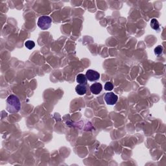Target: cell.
<instances>
[{"instance_id":"6da1fadb","label":"cell","mask_w":166,"mask_h":166,"mask_svg":"<svg viewBox=\"0 0 166 166\" xmlns=\"http://www.w3.org/2000/svg\"><path fill=\"white\" fill-rule=\"evenodd\" d=\"M6 108L9 113H17L21 108V103L17 96L11 95L6 101Z\"/></svg>"},{"instance_id":"7a4b0ae2","label":"cell","mask_w":166,"mask_h":166,"mask_svg":"<svg viewBox=\"0 0 166 166\" xmlns=\"http://www.w3.org/2000/svg\"><path fill=\"white\" fill-rule=\"evenodd\" d=\"M52 20L48 16H42L38 18L37 25L42 30H47L51 26Z\"/></svg>"},{"instance_id":"3957f363","label":"cell","mask_w":166,"mask_h":166,"mask_svg":"<svg viewBox=\"0 0 166 166\" xmlns=\"http://www.w3.org/2000/svg\"><path fill=\"white\" fill-rule=\"evenodd\" d=\"M104 99L106 103L109 105H114L117 103L118 97L113 92H108L105 94Z\"/></svg>"},{"instance_id":"277c9868","label":"cell","mask_w":166,"mask_h":166,"mask_svg":"<svg viewBox=\"0 0 166 166\" xmlns=\"http://www.w3.org/2000/svg\"><path fill=\"white\" fill-rule=\"evenodd\" d=\"M86 77L88 81L91 82L98 81L100 78V74L98 71L92 70H88L86 71Z\"/></svg>"},{"instance_id":"5b68a950","label":"cell","mask_w":166,"mask_h":166,"mask_svg":"<svg viewBox=\"0 0 166 166\" xmlns=\"http://www.w3.org/2000/svg\"><path fill=\"white\" fill-rule=\"evenodd\" d=\"M102 90H103V86H102L101 83H94L90 86L91 92L95 94V95H98V94H100Z\"/></svg>"},{"instance_id":"8992f818","label":"cell","mask_w":166,"mask_h":166,"mask_svg":"<svg viewBox=\"0 0 166 166\" xmlns=\"http://www.w3.org/2000/svg\"><path fill=\"white\" fill-rule=\"evenodd\" d=\"M75 91L79 95L83 96L86 94V91H87V88L85 85H78L76 86Z\"/></svg>"},{"instance_id":"52a82bcc","label":"cell","mask_w":166,"mask_h":166,"mask_svg":"<svg viewBox=\"0 0 166 166\" xmlns=\"http://www.w3.org/2000/svg\"><path fill=\"white\" fill-rule=\"evenodd\" d=\"M87 78L84 74H79L76 77V81L79 85H86L87 83Z\"/></svg>"},{"instance_id":"ba28073f","label":"cell","mask_w":166,"mask_h":166,"mask_svg":"<svg viewBox=\"0 0 166 166\" xmlns=\"http://www.w3.org/2000/svg\"><path fill=\"white\" fill-rule=\"evenodd\" d=\"M150 27L152 29L156 30H160V25L159 23H158V20L155 18H153L150 20Z\"/></svg>"},{"instance_id":"9c48e42d","label":"cell","mask_w":166,"mask_h":166,"mask_svg":"<svg viewBox=\"0 0 166 166\" xmlns=\"http://www.w3.org/2000/svg\"><path fill=\"white\" fill-rule=\"evenodd\" d=\"M25 47L27 48V49H32L35 46V42L32 40H27V41H26V42H25Z\"/></svg>"},{"instance_id":"30bf717a","label":"cell","mask_w":166,"mask_h":166,"mask_svg":"<svg viewBox=\"0 0 166 166\" xmlns=\"http://www.w3.org/2000/svg\"><path fill=\"white\" fill-rule=\"evenodd\" d=\"M163 47L162 45H158L157 47H156V48L154 50V54L157 56H159L160 55L162 54V52H163Z\"/></svg>"},{"instance_id":"8fae6325","label":"cell","mask_w":166,"mask_h":166,"mask_svg":"<svg viewBox=\"0 0 166 166\" xmlns=\"http://www.w3.org/2000/svg\"><path fill=\"white\" fill-rule=\"evenodd\" d=\"M114 88V85L111 82H106L105 83V85H104V89L106 91H112Z\"/></svg>"}]
</instances>
